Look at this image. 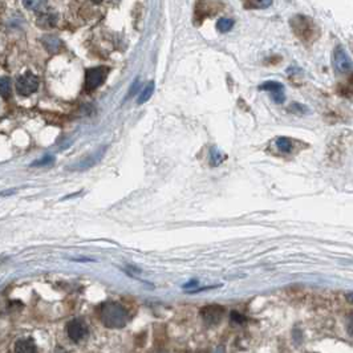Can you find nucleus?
Listing matches in <instances>:
<instances>
[{
  "mask_svg": "<svg viewBox=\"0 0 353 353\" xmlns=\"http://www.w3.org/2000/svg\"><path fill=\"white\" fill-rule=\"evenodd\" d=\"M100 319L105 327L111 329L124 328L129 321L130 316L123 305L115 301H105L100 305Z\"/></svg>",
  "mask_w": 353,
  "mask_h": 353,
  "instance_id": "obj_1",
  "label": "nucleus"
},
{
  "mask_svg": "<svg viewBox=\"0 0 353 353\" xmlns=\"http://www.w3.org/2000/svg\"><path fill=\"white\" fill-rule=\"evenodd\" d=\"M109 73L108 67H96L88 69L85 73V89L94 90L106 80Z\"/></svg>",
  "mask_w": 353,
  "mask_h": 353,
  "instance_id": "obj_2",
  "label": "nucleus"
},
{
  "mask_svg": "<svg viewBox=\"0 0 353 353\" xmlns=\"http://www.w3.org/2000/svg\"><path fill=\"white\" fill-rule=\"evenodd\" d=\"M39 88V78L31 72H27L18 78L16 81V89L19 94L22 96H31Z\"/></svg>",
  "mask_w": 353,
  "mask_h": 353,
  "instance_id": "obj_3",
  "label": "nucleus"
},
{
  "mask_svg": "<svg viewBox=\"0 0 353 353\" xmlns=\"http://www.w3.org/2000/svg\"><path fill=\"white\" fill-rule=\"evenodd\" d=\"M67 333L72 341L80 342L86 337L88 328L81 319H73L67 324Z\"/></svg>",
  "mask_w": 353,
  "mask_h": 353,
  "instance_id": "obj_4",
  "label": "nucleus"
},
{
  "mask_svg": "<svg viewBox=\"0 0 353 353\" xmlns=\"http://www.w3.org/2000/svg\"><path fill=\"white\" fill-rule=\"evenodd\" d=\"M291 24H292L295 34L300 39H303V40H307L308 37L312 36L313 26L312 22L309 19L304 18V16H296V18L292 19Z\"/></svg>",
  "mask_w": 353,
  "mask_h": 353,
  "instance_id": "obj_5",
  "label": "nucleus"
},
{
  "mask_svg": "<svg viewBox=\"0 0 353 353\" xmlns=\"http://www.w3.org/2000/svg\"><path fill=\"white\" fill-rule=\"evenodd\" d=\"M224 312H226V309L223 308L222 305L218 304L207 305V307H204V308L201 309L202 319L207 324H210V325L219 324L220 320H222L223 316H224Z\"/></svg>",
  "mask_w": 353,
  "mask_h": 353,
  "instance_id": "obj_6",
  "label": "nucleus"
},
{
  "mask_svg": "<svg viewBox=\"0 0 353 353\" xmlns=\"http://www.w3.org/2000/svg\"><path fill=\"white\" fill-rule=\"evenodd\" d=\"M260 90H266L272 94V98L276 104H283L286 100V94H284V85L278 81H266L259 86Z\"/></svg>",
  "mask_w": 353,
  "mask_h": 353,
  "instance_id": "obj_7",
  "label": "nucleus"
},
{
  "mask_svg": "<svg viewBox=\"0 0 353 353\" xmlns=\"http://www.w3.org/2000/svg\"><path fill=\"white\" fill-rule=\"evenodd\" d=\"M333 61L334 67L340 73H349L352 71V61L348 57V55L345 53V51L340 47L336 48L333 55Z\"/></svg>",
  "mask_w": 353,
  "mask_h": 353,
  "instance_id": "obj_8",
  "label": "nucleus"
},
{
  "mask_svg": "<svg viewBox=\"0 0 353 353\" xmlns=\"http://www.w3.org/2000/svg\"><path fill=\"white\" fill-rule=\"evenodd\" d=\"M106 146H104V148H101L100 150H97V152L92 153L90 156H88L86 158H84L82 161H80L76 166L71 167V170H76V171H82V170H86V169H89V167L94 166L96 164H98L101 161V158L104 157L105 152H106Z\"/></svg>",
  "mask_w": 353,
  "mask_h": 353,
  "instance_id": "obj_9",
  "label": "nucleus"
},
{
  "mask_svg": "<svg viewBox=\"0 0 353 353\" xmlns=\"http://www.w3.org/2000/svg\"><path fill=\"white\" fill-rule=\"evenodd\" d=\"M37 348L35 345V342L31 340V338H23V340H19L16 342L15 346V352L18 353H32L36 352Z\"/></svg>",
  "mask_w": 353,
  "mask_h": 353,
  "instance_id": "obj_10",
  "label": "nucleus"
},
{
  "mask_svg": "<svg viewBox=\"0 0 353 353\" xmlns=\"http://www.w3.org/2000/svg\"><path fill=\"white\" fill-rule=\"evenodd\" d=\"M27 10L34 12H44L47 8V0H23Z\"/></svg>",
  "mask_w": 353,
  "mask_h": 353,
  "instance_id": "obj_11",
  "label": "nucleus"
},
{
  "mask_svg": "<svg viewBox=\"0 0 353 353\" xmlns=\"http://www.w3.org/2000/svg\"><path fill=\"white\" fill-rule=\"evenodd\" d=\"M41 15L37 19V24L44 28H51V27L56 26V16L52 14H47V12H40Z\"/></svg>",
  "mask_w": 353,
  "mask_h": 353,
  "instance_id": "obj_12",
  "label": "nucleus"
},
{
  "mask_svg": "<svg viewBox=\"0 0 353 353\" xmlns=\"http://www.w3.org/2000/svg\"><path fill=\"white\" fill-rule=\"evenodd\" d=\"M43 43H44L45 48L48 49L49 52H57L60 49V47H61V41L57 39V37L55 36H44L43 37Z\"/></svg>",
  "mask_w": 353,
  "mask_h": 353,
  "instance_id": "obj_13",
  "label": "nucleus"
},
{
  "mask_svg": "<svg viewBox=\"0 0 353 353\" xmlns=\"http://www.w3.org/2000/svg\"><path fill=\"white\" fill-rule=\"evenodd\" d=\"M0 96L8 100L11 97V78L0 77Z\"/></svg>",
  "mask_w": 353,
  "mask_h": 353,
  "instance_id": "obj_14",
  "label": "nucleus"
},
{
  "mask_svg": "<svg viewBox=\"0 0 353 353\" xmlns=\"http://www.w3.org/2000/svg\"><path fill=\"white\" fill-rule=\"evenodd\" d=\"M153 92H154V82L150 81L148 82V85L142 89L141 94H140V98H138V104H145L146 101L153 96Z\"/></svg>",
  "mask_w": 353,
  "mask_h": 353,
  "instance_id": "obj_15",
  "label": "nucleus"
},
{
  "mask_svg": "<svg viewBox=\"0 0 353 353\" xmlns=\"http://www.w3.org/2000/svg\"><path fill=\"white\" fill-rule=\"evenodd\" d=\"M224 160H226V156H223L216 148H211V150H210V164H211V166H218Z\"/></svg>",
  "mask_w": 353,
  "mask_h": 353,
  "instance_id": "obj_16",
  "label": "nucleus"
},
{
  "mask_svg": "<svg viewBox=\"0 0 353 353\" xmlns=\"http://www.w3.org/2000/svg\"><path fill=\"white\" fill-rule=\"evenodd\" d=\"M276 146L279 150L283 153H291L292 152V141L287 137H279L276 140Z\"/></svg>",
  "mask_w": 353,
  "mask_h": 353,
  "instance_id": "obj_17",
  "label": "nucleus"
},
{
  "mask_svg": "<svg viewBox=\"0 0 353 353\" xmlns=\"http://www.w3.org/2000/svg\"><path fill=\"white\" fill-rule=\"evenodd\" d=\"M232 27H234V22L231 19H220L219 22L216 23V30L222 32V34H226V32L231 31Z\"/></svg>",
  "mask_w": 353,
  "mask_h": 353,
  "instance_id": "obj_18",
  "label": "nucleus"
},
{
  "mask_svg": "<svg viewBox=\"0 0 353 353\" xmlns=\"http://www.w3.org/2000/svg\"><path fill=\"white\" fill-rule=\"evenodd\" d=\"M272 0H250L249 7L251 8H267L270 7Z\"/></svg>",
  "mask_w": 353,
  "mask_h": 353,
  "instance_id": "obj_19",
  "label": "nucleus"
},
{
  "mask_svg": "<svg viewBox=\"0 0 353 353\" xmlns=\"http://www.w3.org/2000/svg\"><path fill=\"white\" fill-rule=\"evenodd\" d=\"M290 111H292V113H296V114H305V113H308V108H307L305 105L294 102V104L290 106Z\"/></svg>",
  "mask_w": 353,
  "mask_h": 353,
  "instance_id": "obj_20",
  "label": "nucleus"
},
{
  "mask_svg": "<svg viewBox=\"0 0 353 353\" xmlns=\"http://www.w3.org/2000/svg\"><path fill=\"white\" fill-rule=\"evenodd\" d=\"M53 161H55V157L51 156V154H47V156L43 157L41 160L35 161L34 164H32V166H45V165L53 164Z\"/></svg>",
  "mask_w": 353,
  "mask_h": 353,
  "instance_id": "obj_21",
  "label": "nucleus"
},
{
  "mask_svg": "<svg viewBox=\"0 0 353 353\" xmlns=\"http://www.w3.org/2000/svg\"><path fill=\"white\" fill-rule=\"evenodd\" d=\"M230 319H231V321L235 324H243L246 321L245 316L242 315L241 312H238V311H231Z\"/></svg>",
  "mask_w": 353,
  "mask_h": 353,
  "instance_id": "obj_22",
  "label": "nucleus"
},
{
  "mask_svg": "<svg viewBox=\"0 0 353 353\" xmlns=\"http://www.w3.org/2000/svg\"><path fill=\"white\" fill-rule=\"evenodd\" d=\"M198 280L197 279H191L189 283H186V284H183V290H189V288H194V287L198 286Z\"/></svg>",
  "mask_w": 353,
  "mask_h": 353,
  "instance_id": "obj_23",
  "label": "nucleus"
},
{
  "mask_svg": "<svg viewBox=\"0 0 353 353\" xmlns=\"http://www.w3.org/2000/svg\"><path fill=\"white\" fill-rule=\"evenodd\" d=\"M138 88H140V81H138V78L134 81V84H133V86L130 88V92H129V94L128 96H134L136 93H137V90H138Z\"/></svg>",
  "mask_w": 353,
  "mask_h": 353,
  "instance_id": "obj_24",
  "label": "nucleus"
},
{
  "mask_svg": "<svg viewBox=\"0 0 353 353\" xmlns=\"http://www.w3.org/2000/svg\"><path fill=\"white\" fill-rule=\"evenodd\" d=\"M92 2H93V3H101L102 0H92Z\"/></svg>",
  "mask_w": 353,
  "mask_h": 353,
  "instance_id": "obj_25",
  "label": "nucleus"
}]
</instances>
